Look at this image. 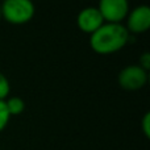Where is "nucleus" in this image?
<instances>
[{
	"label": "nucleus",
	"mask_w": 150,
	"mask_h": 150,
	"mask_svg": "<svg viewBox=\"0 0 150 150\" xmlns=\"http://www.w3.org/2000/svg\"><path fill=\"white\" fill-rule=\"evenodd\" d=\"M129 41V32L122 24L104 23L90 37V46L95 53L108 55L117 53Z\"/></svg>",
	"instance_id": "obj_1"
},
{
	"label": "nucleus",
	"mask_w": 150,
	"mask_h": 150,
	"mask_svg": "<svg viewBox=\"0 0 150 150\" xmlns=\"http://www.w3.org/2000/svg\"><path fill=\"white\" fill-rule=\"evenodd\" d=\"M0 9L1 18L13 25L29 23L36 13V7L32 0H3Z\"/></svg>",
	"instance_id": "obj_2"
},
{
	"label": "nucleus",
	"mask_w": 150,
	"mask_h": 150,
	"mask_svg": "<svg viewBox=\"0 0 150 150\" xmlns=\"http://www.w3.org/2000/svg\"><path fill=\"white\" fill-rule=\"evenodd\" d=\"M98 9L103 16L104 23L121 24L129 13L128 0H99Z\"/></svg>",
	"instance_id": "obj_3"
},
{
	"label": "nucleus",
	"mask_w": 150,
	"mask_h": 150,
	"mask_svg": "<svg viewBox=\"0 0 150 150\" xmlns=\"http://www.w3.org/2000/svg\"><path fill=\"white\" fill-rule=\"evenodd\" d=\"M120 87L127 91L141 90L148 82V71L141 69L138 65H130L124 67L117 76Z\"/></svg>",
	"instance_id": "obj_4"
},
{
	"label": "nucleus",
	"mask_w": 150,
	"mask_h": 150,
	"mask_svg": "<svg viewBox=\"0 0 150 150\" xmlns=\"http://www.w3.org/2000/svg\"><path fill=\"white\" fill-rule=\"evenodd\" d=\"M127 30L134 34H141L149 30L150 28V8L149 5L142 4L129 11L127 16Z\"/></svg>",
	"instance_id": "obj_5"
},
{
	"label": "nucleus",
	"mask_w": 150,
	"mask_h": 150,
	"mask_svg": "<svg viewBox=\"0 0 150 150\" xmlns=\"http://www.w3.org/2000/svg\"><path fill=\"white\" fill-rule=\"evenodd\" d=\"M76 24L83 33H88L91 36L103 25L104 20L98 7H86L78 13Z\"/></svg>",
	"instance_id": "obj_6"
},
{
	"label": "nucleus",
	"mask_w": 150,
	"mask_h": 150,
	"mask_svg": "<svg viewBox=\"0 0 150 150\" xmlns=\"http://www.w3.org/2000/svg\"><path fill=\"white\" fill-rule=\"evenodd\" d=\"M4 101H5V105H7L9 116H18L25 109V101H24V99L18 98V96H12V98L7 99Z\"/></svg>",
	"instance_id": "obj_7"
},
{
	"label": "nucleus",
	"mask_w": 150,
	"mask_h": 150,
	"mask_svg": "<svg viewBox=\"0 0 150 150\" xmlns=\"http://www.w3.org/2000/svg\"><path fill=\"white\" fill-rule=\"evenodd\" d=\"M9 119H11V116H9V113H8V109H7V105H5V101L4 100H0V132L5 129V127H7Z\"/></svg>",
	"instance_id": "obj_8"
},
{
	"label": "nucleus",
	"mask_w": 150,
	"mask_h": 150,
	"mask_svg": "<svg viewBox=\"0 0 150 150\" xmlns=\"http://www.w3.org/2000/svg\"><path fill=\"white\" fill-rule=\"evenodd\" d=\"M9 91H11V86L7 76L0 73V100H5L8 98V95H9Z\"/></svg>",
	"instance_id": "obj_9"
},
{
	"label": "nucleus",
	"mask_w": 150,
	"mask_h": 150,
	"mask_svg": "<svg viewBox=\"0 0 150 150\" xmlns=\"http://www.w3.org/2000/svg\"><path fill=\"white\" fill-rule=\"evenodd\" d=\"M140 66L141 69H144L145 71H149L150 69V54L149 53H144L140 57Z\"/></svg>",
	"instance_id": "obj_10"
},
{
	"label": "nucleus",
	"mask_w": 150,
	"mask_h": 150,
	"mask_svg": "<svg viewBox=\"0 0 150 150\" xmlns=\"http://www.w3.org/2000/svg\"><path fill=\"white\" fill-rule=\"evenodd\" d=\"M142 129H144V133H145L146 137L150 136V113H148L144 116V120H142Z\"/></svg>",
	"instance_id": "obj_11"
},
{
	"label": "nucleus",
	"mask_w": 150,
	"mask_h": 150,
	"mask_svg": "<svg viewBox=\"0 0 150 150\" xmlns=\"http://www.w3.org/2000/svg\"><path fill=\"white\" fill-rule=\"evenodd\" d=\"M0 20H1V9H0Z\"/></svg>",
	"instance_id": "obj_12"
}]
</instances>
